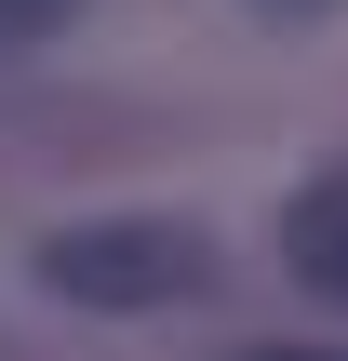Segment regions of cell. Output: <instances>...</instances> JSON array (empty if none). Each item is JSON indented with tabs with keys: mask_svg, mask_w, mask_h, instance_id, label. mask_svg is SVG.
Segmentation results:
<instances>
[{
	"mask_svg": "<svg viewBox=\"0 0 348 361\" xmlns=\"http://www.w3.org/2000/svg\"><path fill=\"white\" fill-rule=\"evenodd\" d=\"M241 361H335V348H241Z\"/></svg>",
	"mask_w": 348,
	"mask_h": 361,
	"instance_id": "cell-5",
	"label": "cell"
},
{
	"mask_svg": "<svg viewBox=\"0 0 348 361\" xmlns=\"http://www.w3.org/2000/svg\"><path fill=\"white\" fill-rule=\"evenodd\" d=\"M67 13H80V0H0V54H40V40H67Z\"/></svg>",
	"mask_w": 348,
	"mask_h": 361,
	"instance_id": "cell-3",
	"label": "cell"
},
{
	"mask_svg": "<svg viewBox=\"0 0 348 361\" xmlns=\"http://www.w3.org/2000/svg\"><path fill=\"white\" fill-rule=\"evenodd\" d=\"M40 281H54L67 308H188V295L215 281V255H201V228H174V214H94V228H54V241H40Z\"/></svg>",
	"mask_w": 348,
	"mask_h": 361,
	"instance_id": "cell-1",
	"label": "cell"
},
{
	"mask_svg": "<svg viewBox=\"0 0 348 361\" xmlns=\"http://www.w3.org/2000/svg\"><path fill=\"white\" fill-rule=\"evenodd\" d=\"M255 13H282V27H322V13H335V0H255Z\"/></svg>",
	"mask_w": 348,
	"mask_h": 361,
	"instance_id": "cell-4",
	"label": "cell"
},
{
	"mask_svg": "<svg viewBox=\"0 0 348 361\" xmlns=\"http://www.w3.org/2000/svg\"><path fill=\"white\" fill-rule=\"evenodd\" d=\"M282 255H295L308 295H335V308H348V174H322V188L282 214Z\"/></svg>",
	"mask_w": 348,
	"mask_h": 361,
	"instance_id": "cell-2",
	"label": "cell"
}]
</instances>
